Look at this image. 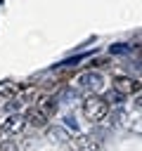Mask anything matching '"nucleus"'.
I'll return each instance as SVG.
<instances>
[{"label": "nucleus", "instance_id": "f03ea898", "mask_svg": "<svg viewBox=\"0 0 142 151\" xmlns=\"http://www.w3.org/2000/svg\"><path fill=\"white\" fill-rule=\"evenodd\" d=\"M78 83H80V87H83V90H88V92H92V94H95V92H99V90H102L104 78H102L97 71H88V73H83V76H80V80H78Z\"/></svg>", "mask_w": 142, "mask_h": 151}, {"label": "nucleus", "instance_id": "0eeeda50", "mask_svg": "<svg viewBox=\"0 0 142 151\" xmlns=\"http://www.w3.org/2000/svg\"><path fill=\"white\" fill-rule=\"evenodd\" d=\"M83 57H85V54H76V57H71V59H64V61H59L57 66H73V64H78Z\"/></svg>", "mask_w": 142, "mask_h": 151}, {"label": "nucleus", "instance_id": "423d86ee", "mask_svg": "<svg viewBox=\"0 0 142 151\" xmlns=\"http://www.w3.org/2000/svg\"><path fill=\"white\" fill-rule=\"evenodd\" d=\"M54 106H57V99H54V97H50V99H43V101H40V111H43V113H50Z\"/></svg>", "mask_w": 142, "mask_h": 151}, {"label": "nucleus", "instance_id": "7ed1b4c3", "mask_svg": "<svg viewBox=\"0 0 142 151\" xmlns=\"http://www.w3.org/2000/svg\"><path fill=\"white\" fill-rule=\"evenodd\" d=\"M114 90L118 92V94H135L137 90H140V83L137 80H133V78H128V76H116L114 78Z\"/></svg>", "mask_w": 142, "mask_h": 151}, {"label": "nucleus", "instance_id": "f257e3e1", "mask_svg": "<svg viewBox=\"0 0 142 151\" xmlns=\"http://www.w3.org/2000/svg\"><path fill=\"white\" fill-rule=\"evenodd\" d=\"M83 113H85V118L88 120H102L106 113H109V104H106V99H102V97H97V94H90L85 101H83Z\"/></svg>", "mask_w": 142, "mask_h": 151}, {"label": "nucleus", "instance_id": "6e6552de", "mask_svg": "<svg viewBox=\"0 0 142 151\" xmlns=\"http://www.w3.org/2000/svg\"><path fill=\"white\" fill-rule=\"evenodd\" d=\"M0 151H14V144L12 142H2L0 144Z\"/></svg>", "mask_w": 142, "mask_h": 151}, {"label": "nucleus", "instance_id": "20e7f679", "mask_svg": "<svg viewBox=\"0 0 142 151\" xmlns=\"http://www.w3.org/2000/svg\"><path fill=\"white\" fill-rule=\"evenodd\" d=\"M45 120H47V113H43L40 109H38V111H33V113L28 116V123H31L33 127H43V125H45Z\"/></svg>", "mask_w": 142, "mask_h": 151}, {"label": "nucleus", "instance_id": "9d476101", "mask_svg": "<svg viewBox=\"0 0 142 151\" xmlns=\"http://www.w3.org/2000/svg\"><path fill=\"white\" fill-rule=\"evenodd\" d=\"M0 130H2V127H0Z\"/></svg>", "mask_w": 142, "mask_h": 151}, {"label": "nucleus", "instance_id": "1a4fd4ad", "mask_svg": "<svg viewBox=\"0 0 142 151\" xmlns=\"http://www.w3.org/2000/svg\"><path fill=\"white\" fill-rule=\"evenodd\" d=\"M0 5H2V0H0Z\"/></svg>", "mask_w": 142, "mask_h": 151}, {"label": "nucleus", "instance_id": "39448f33", "mask_svg": "<svg viewBox=\"0 0 142 151\" xmlns=\"http://www.w3.org/2000/svg\"><path fill=\"white\" fill-rule=\"evenodd\" d=\"M130 50H133V47H130L128 42H116V45H111V47H109V52H111V54H128Z\"/></svg>", "mask_w": 142, "mask_h": 151}]
</instances>
